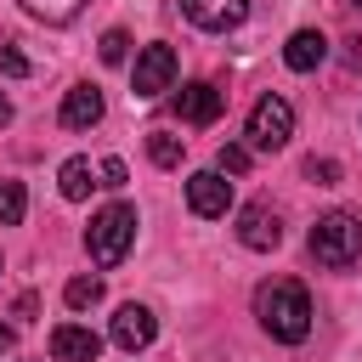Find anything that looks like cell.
Returning <instances> with one entry per match:
<instances>
[{
	"mask_svg": "<svg viewBox=\"0 0 362 362\" xmlns=\"http://www.w3.org/2000/svg\"><path fill=\"white\" fill-rule=\"evenodd\" d=\"M51 356H57V362H96V356H102V339H96L85 322H57V328H51Z\"/></svg>",
	"mask_w": 362,
	"mask_h": 362,
	"instance_id": "obj_10",
	"label": "cell"
},
{
	"mask_svg": "<svg viewBox=\"0 0 362 362\" xmlns=\"http://www.w3.org/2000/svg\"><path fill=\"white\" fill-rule=\"evenodd\" d=\"M147 158L164 164V170H175V164H181V136H170V130H147Z\"/></svg>",
	"mask_w": 362,
	"mask_h": 362,
	"instance_id": "obj_16",
	"label": "cell"
},
{
	"mask_svg": "<svg viewBox=\"0 0 362 362\" xmlns=\"http://www.w3.org/2000/svg\"><path fill=\"white\" fill-rule=\"evenodd\" d=\"M351 6H362V0H351Z\"/></svg>",
	"mask_w": 362,
	"mask_h": 362,
	"instance_id": "obj_26",
	"label": "cell"
},
{
	"mask_svg": "<svg viewBox=\"0 0 362 362\" xmlns=\"http://www.w3.org/2000/svg\"><path fill=\"white\" fill-rule=\"evenodd\" d=\"M28 17H40V23H74L79 11H85V0H17Z\"/></svg>",
	"mask_w": 362,
	"mask_h": 362,
	"instance_id": "obj_15",
	"label": "cell"
},
{
	"mask_svg": "<svg viewBox=\"0 0 362 362\" xmlns=\"http://www.w3.org/2000/svg\"><path fill=\"white\" fill-rule=\"evenodd\" d=\"M23 209H28L23 181H0V226H17V221H23Z\"/></svg>",
	"mask_w": 362,
	"mask_h": 362,
	"instance_id": "obj_18",
	"label": "cell"
},
{
	"mask_svg": "<svg viewBox=\"0 0 362 362\" xmlns=\"http://www.w3.org/2000/svg\"><path fill=\"white\" fill-rule=\"evenodd\" d=\"M96 51H102V62H124V51H130V34H124V28H107Z\"/></svg>",
	"mask_w": 362,
	"mask_h": 362,
	"instance_id": "obj_20",
	"label": "cell"
},
{
	"mask_svg": "<svg viewBox=\"0 0 362 362\" xmlns=\"http://www.w3.org/2000/svg\"><path fill=\"white\" fill-rule=\"evenodd\" d=\"M153 334H158V317L147 311V305H119V317H113V345L119 351H147L153 345Z\"/></svg>",
	"mask_w": 362,
	"mask_h": 362,
	"instance_id": "obj_9",
	"label": "cell"
},
{
	"mask_svg": "<svg viewBox=\"0 0 362 362\" xmlns=\"http://www.w3.org/2000/svg\"><path fill=\"white\" fill-rule=\"evenodd\" d=\"M311 255H317V266H328V272L356 266V260H362V215L328 209V215L311 226Z\"/></svg>",
	"mask_w": 362,
	"mask_h": 362,
	"instance_id": "obj_2",
	"label": "cell"
},
{
	"mask_svg": "<svg viewBox=\"0 0 362 362\" xmlns=\"http://www.w3.org/2000/svg\"><path fill=\"white\" fill-rule=\"evenodd\" d=\"M322 57H328V40H322V28H294V34H288V45H283V62H288L294 74H311Z\"/></svg>",
	"mask_w": 362,
	"mask_h": 362,
	"instance_id": "obj_12",
	"label": "cell"
},
{
	"mask_svg": "<svg viewBox=\"0 0 362 362\" xmlns=\"http://www.w3.org/2000/svg\"><path fill=\"white\" fill-rule=\"evenodd\" d=\"M124 158H102V187H124Z\"/></svg>",
	"mask_w": 362,
	"mask_h": 362,
	"instance_id": "obj_23",
	"label": "cell"
},
{
	"mask_svg": "<svg viewBox=\"0 0 362 362\" xmlns=\"http://www.w3.org/2000/svg\"><path fill=\"white\" fill-rule=\"evenodd\" d=\"M305 175H311L317 187H334V181H339V164H334V158H305Z\"/></svg>",
	"mask_w": 362,
	"mask_h": 362,
	"instance_id": "obj_22",
	"label": "cell"
},
{
	"mask_svg": "<svg viewBox=\"0 0 362 362\" xmlns=\"http://www.w3.org/2000/svg\"><path fill=\"white\" fill-rule=\"evenodd\" d=\"M57 181H62V198H90V187H102L96 181V170H90V158H68L62 170H57Z\"/></svg>",
	"mask_w": 362,
	"mask_h": 362,
	"instance_id": "obj_14",
	"label": "cell"
},
{
	"mask_svg": "<svg viewBox=\"0 0 362 362\" xmlns=\"http://www.w3.org/2000/svg\"><path fill=\"white\" fill-rule=\"evenodd\" d=\"M238 243L243 249H277L283 243V221H277V209H266V204H249V209H238Z\"/></svg>",
	"mask_w": 362,
	"mask_h": 362,
	"instance_id": "obj_7",
	"label": "cell"
},
{
	"mask_svg": "<svg viewBox=\"0 0 362 362\" xmlns=\"http://www.w3.org/2000/svg\"><path fill=\"white\" fill-rule=\"evenodd\" d=\"M0 74H6V79H23V74H28V57H23L11 40H0Z\"/></svg>",
	"mask_w": 362,
	"mask_h": 362,
	"instance_id": "obj_21",
	"label": "cell"
},
{
	"mask_svg": "<svg viewBox=\"0 0 362 362\" xmlns=\"http://www.w3.org/2000/svg\"><path fill=\"white\" fill-rule=\"evenodd\" d=\"M130 243H136V209H130V204H107V209L90 215L85 249H90L96 266H119V260L130 255Z\"/></svg>",
	"mask_w": 362,
	"mask_h": 362,
	"instance_id": "obj_3",
	"label": "cell"
},
{
	"mask_svg": "<svg viewBox=\"0 0 362 362\" xmlns=\"http://www.w3.org/2000/svg\"><path fill=\"white\" fill-rule=\"evenodd\" d=\"M0 124H11V102L6 96H0Z\"/></svg>",
	"mask_w": 362,
	"mask_h": 362,
	"instance_id": "obj_25",
	"label": "cell"
},
{
	"mask_svg": "<svg viewBox=\"0 0 362 362\" xmlns=\"http://www.w3.org/2000/svg\"><path fill=\"white\" fill-rule=\"evenodd\" d=\"M175 85V51L158 40V45H141V57H136V68H130V90L141 96V102H153V96H164Z\"/></svg>",
	"mask_w": 362,
	"mask_h": 362,
	"instance_id": "obj_5",
	"label": "cell"
},
{
	"mask_svg": "<svg viewBox=\"0 0 362 362\" xmlns=\"http://www.w3.org/2000/svg\"><path fill=\"white\" fill-rule=\"evenodd\" d=\"M6 351H11V328L0 322V356H6Z\"/></svg>",
	"mask_w": 362,
	"mask_h": 362,
	"instance_id": "obj_24",
	"label": "cell"
},
{
	"mask_svg": "<svg viewBox=\"0 0 362 362\" xmlns=\"http://www.w3.org/2000/svg\"><path fill=\"white\" fill-rule=\"evenodd\" d=\"M288 136H294V107H288V96H260V102L249 107V147L277 153V147H288Z\"/></svg>",
	"mask_w": 362,
	"mask_h": 362,
	"instance_id": "obj_4",
	"label": "cell"
},
{
	"mask_svg": "<svg viewBox=\"0 0 362 362\" xmlns=\"http://www.w3.org/2000/svg\"><path fill=\"white\" fill-rule=\"evenodd\" d=\"M187 209L204 215V221H221L232 209V181L221 170H192L187 175Z\"/></svg>",
	"mask_w": 362,
	"mask_h": 362,
	"instance_id": "obj_6",
	"label": "cell"
},
{
	"mask_svg": "<svg viewBox=\"0 0 362 362\" xmlns=\"http://www.w3.org/2000/svg\"><path fill=\"white\" fill-rule=\"evenodd\" d=\"M215 170H221V175H243V170H249V147H243V141H226L221 158H215Z\"/></svg>",
	"mask_w": 362,
	"mask_h": 362,
	"instance_id": "obj_19",
	"label": "cell"
},
{
	"mask_svg": "<svg viewBox=\"0 0 362 362\" xmlns=\"http://www.w3.org/2000/svg\"><path fill=\"white\" fill-rule=\"evenodd\" d=\"M181 11H187V23H198L204 34H226V28H238V23L249 17V0H181Z\"/></svg>",
	"mask_w": 362,
	"mask_h": 362,
	"instance_id": "obj_8",
	"label": "cell"
},
{
	"mask_svg": "<svg viewBox=\"0 0 362 362\" xmlns=\"http://www.w3.org/2000/svg\"><path fill=\"white\" fill-rule=\"evenodd\" d=\"M62 300H68V311H90V305L102 300V277H68Z\"/></svg>",
	"mask_w": 362,
	"mask_h": 362,
	"instance_id": "obj_17",
	"label": "cell"
},
{
	"mask_svg": "<svg viewBox=\"0 0 362 362\" xmlns=\"http://www.w3.org/2000/svg\"><path fill=\"white\" fill-rule=\"evenodd\" d=\"M102 107H107V102H102L96 85H74V90L62 96V124H68V130H90V124L102 119Z\"/></svg>",
	"mask_w": 362,
	"mask_h": 362,
	"instance_id": "obj_13",
	"label": "cell"
},
{
	"mask_svg": "<svg viewBox=\"0 0 362 362\" xmlns=\"http://www.w3.org/2000/svg\"><path fill=\"white\" fill-rule=\"evenodd\" d=\"M221 107H226V96H221L215 85H204V79L175 90V113H181L187 124H215V119H221Z\"/></svg>",
	"mask_w": 362,
	"mask_h": 362,
	"instance_id": "obj_11",
	"label": "cell"
},
{
	"mask_svg": "<svg viewBox=\"0 0 362 362\" xmlns=\"http://www.w3.org/2000/svg\"><path fill=\"white\" fill-rule=\"evenodd\" d=\"M255 317H260V328H266L272 339L300 345V339L311 334V294H305V283H294V277L260 283V288H255Z\"/></svg>",
	"mask_w": 362,
	"mask_h": 362,
	"instance_id": "obj_1",
	"label": "cell"
}]
</instances>
